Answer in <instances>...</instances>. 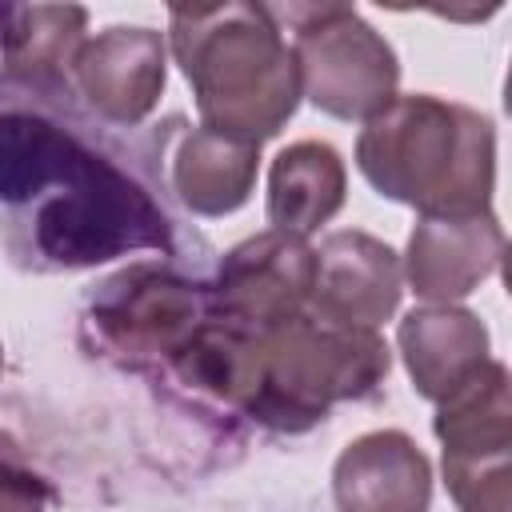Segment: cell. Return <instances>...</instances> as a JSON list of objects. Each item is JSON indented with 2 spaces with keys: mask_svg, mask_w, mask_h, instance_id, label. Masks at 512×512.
I'll list each match as a JSON object with an SVG mask.
<instances>
[{
  "mask_svg": "<svg viewBox=\"0 0 512 512\" xmlns=\"http://www.w3.org/2000/svg\"><path fill=\"white\" fill-rule=\"evenodd\" d=\"M172 116L140 136L84 108L72 80L0 64V244L24 272H80L132 252L196 264L204 236L184 232L168 192Z\"/></svg>",
  "mask_w": 512,
  "mask_h": 512,
  "instance_id": "cell-1",
  "label": "cell"
},
{
  "mask_svg": "<svg viewBox=\"0 0 512 512\" xmlns=\"http://www.w3.org/2000/svg\"><path fill=\"white\" fill-rule=\"evenodd\" d=\"M168 40L204 128L260 144L296 116L300 68L268 4H176Z\"/></svg>",
  "mask_w": 512,
  "mask_h": 512,
  "instance_id": "cell-2",
  "label": "cell"
},
{
  "mask_svg": "<svg viewBox=\"0 0 512 512\" xmlns=\"http://www.w3.org/2000/svg\"><path fill=\"white\" fill-rule=\"evenodd\" d=\"M364 180L420 216H480L496 184V132L476 108L396 96L356 140Z\"/></svg>",
  "mask_w": 512,
  "mask_h": 512,
  "instance_id": "cell-3",
  "label": "cell"
},
{
  "mask_svg": "<svg viewBox=\"0 0 512 512\" xmlns=\"http://www.w3.org/2000/svg\"><path fill=\"white\" fill-rule=\"evenodd\" d=\"M388 368L392 352L376 328H348L300 312L260 336V376L244 420L288 436L308 432L332 404L376 396Z\"/></svg>",
  "mask_w": 512,
  "mask_h": 512,
  "instance_id": "cell-4",
  "label": "cell"
},
{
  "mask_svg": "<svg viewBox=\"0 0 512 512\" xmlns=\"http://www.w3.org/2000/svg\"><path fill=\"white\" fill-rule=\"evenodd\" d=\"M212 316L208 280L176 260H140L88 292L80 328L96 356L160 380Z\"/></svg>",
  "mask_w": 512,
  "mask_h": 512,
  "instance_id": "cell-5",
  "label": "cell"
},
{
  "mask_svg": "<svg viewBox=\"0 0 512 512\" xmlns=\"http://www.w3.org/2000/svg\"><path fill=\"white\" fill-rule=\"evenodd\" d=\"M276 24L292 32L300 92L336 120H372L396 100L400 60L352 4H284Z\"/></svg>",
  "mask_w": 512,
  "mask_h": 512,
  "instance_id": "cell-6",
  "label": "cell"
},
{
  "mask_svg": "<svg viewBox=\"0 0 512 512\" xmlns=\"http://www.w3.org/2000/svg\"><path fill=\"white\" fill-rule=\"evenodd\" d=\"M312 280L316 248H308V240L300 236L268 228L224 252L212 280V300L228 324L264 336L284 320L308 312Z\"/></svg>",
  "mask_w": 512,
  "mask_h": 512,
  "instance_id": "cell-7",
  "label": "cell"
},
{
  "mask_svg": "<svg viewBox=\"0 0 512 512\" xmlns=\"http://www.w3.org/2000/svg\"><path fill=\"white\" fill-rule=\"evenodd\" d=\"M168 48L156 28L116 24L100 36L84 40L72 64V88L88 112H96L112 128H136L160 100L168 64Z\"/></svg>",
  "mask_w": 512,
  "mask_h": 512,
  "instance_id": "cell-8",
  "label": "cell"
},
{
  "mask_svg": "<svg viewBox=\"0 0 512 512\" xmlns=\"http://www.w3.org/2000/svg\"><path fill=\"white\" fill-rule=\"evenodd\" d=\"M400 256L368 232H332L316 248V280L308 312L348 324L376 328L400 304Z\"/></svg>",
  "mask_w": 512,
  "mask_h": 512,
  "instance_id": "cell-9",
  "label": "cell"
},
{
  "mask_svg": "<svg viewBox=\"0 0 512 512\" xmlns=\"http://www.w3.org/2000/svg\"><path fill=\"white\" fill-rule=\"evenodd\" d=\"M504 232L492 212L480 216H420L408 240V284L420 300L452 304L476 292L500 268Z\"/></svg>",
  "mask_w": 512,
  "mask_h": 512,
  "instance_id": "cell-10",
  "label": "cell"
},
{
  "mask_svg": "<svg viewBox=\"0 0 512 512\" xmlns=\"http://www.w3.org/2000/svg\"><path fill=\"white\" fill-rule=\"evenodd\" d=\"M332 496L340 512H428V456L408 432H368L340 452L332 468Z\"/></svg>",
  "mask_w": 512,
  "mask_h": 512,
  "instance_id": "cell-11",
  "label": "cell"
},
{
  "mask_svg": "<svg viewBox=\"0 0 512 512\" xmlns=\"http://www.w3.org/2000/svg\"><path fill=\"white\" fill-rule=\"evenodd\" d=\"M260 168V144L212 128H176L168 144V192L192 216H228L248 204Z\"/></svg>",
  "mask_w": 512,
  "mask_h": 512,
  "instance_id": "cell-12",
  "label": "cell"
},
{
  "mask_svg": "<svg viewBox=\"0 0 512 512\" xmlns=\"http://www.w3.org/2000/svg\"><path fill=\"white\" fill-rule=\"evenodd\" d=\"M396 340L412 388L436 404L452 400L488 368V332L468 308H452V304L412 308L400 320Z\"/></svg>",
  "mask_w": 512,
  "mask_h": 512,
  "instance_id": "cell-13",
  "label": "cell"
},
{
  "mask_svg": "<svg viewBox=\"0 0 512 512\" xmlns=\"http://www.w3.org/2000/svg\"><path fill=\"white\" fill-rule=\"evenodd\" d=\"M344 160L324 140L288 144L268 168V224L272 232L308 240L344 204Z\"/></svg>",
  "mask_w": 512,
  "mask_h": 512,
  "instance_id": "cell-14",
  "label": "cell"
},
{
  "mask_svg": "<svg viewBox=\"0 0 512 512\" xmlns=\"http://www.w3.org/2000/svg\"><path fill=\"white\" fill-rule=\"evenodd\" d=\"M88 12L80 4H12L0 64L36 80H72Z\"/></svg>",
  "mask_w": 512,
  "mask_h": 512,
  "instance_id": "cell-15",
  "label": "cell"
},
{
  "mask_svg": "<svg viewBox=\"0 0 512 512\" xmlns=\"http://www.w3.org/2000/svg\"><path fill=\"white\" fill-rule=\"evenodd\" d=\"M444 480L460 512H508V452H444Z\"/></svg>",
  "mask_w": 512,
  "mask_h": 512,
  "instance_id": "cell-16",
  "label": "cell"
},
{
  "mask_svg": "<svg viewBox=\"0 0 512 512\" xmlns=\"http://www.w3.org/2000/svg\"><path fill=\"white\" fill-rule=\"evenodd\" d=\"M56 500L48 476L32 468L16 436L0 432V512H44Z\"/></svg>",
  "mask_w": 512,
  "mask_h": 512,
  "instance_id": "cell-17",
  "label": "cell"
},
{
  "mask_svg": "<svg viewBox=\"0 0 512 512\" xmlns=\"http://www.w3.org/2000/svg\"><path fill=\"white\" fill-rule=\"evenodd\" d=\"M8 20H12V4H0V44H4V32H8Z\"/></svg>",
  "mask_w": 512,
  "mask_h": 512,
  "instance_id": "cell-18",
  "label": "cell"
},
{
  "mask_svg": "<svg viewBox=\"0 0 512 512\" xmlns=\"http://www.w3.org/2000/svg\"><path fill=\"white\" fill-rule=\"evenodd\" d=\"M0 372H4V348H0Z\"/></svg>",
  "mask_w": 512,
  "mask_h": 512,
  "instance_id": "cell-19",
  "label": "cell"
}]
</instances>
